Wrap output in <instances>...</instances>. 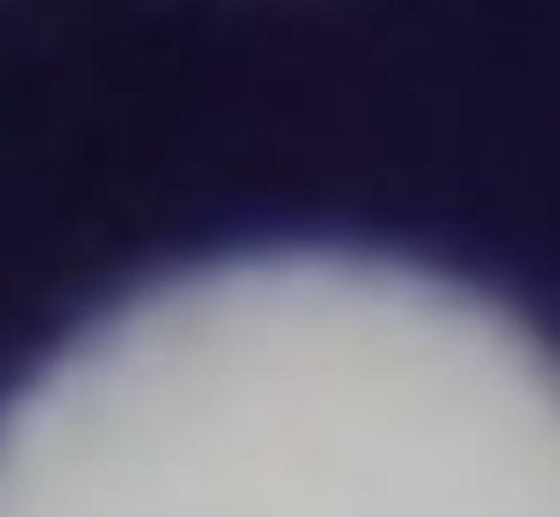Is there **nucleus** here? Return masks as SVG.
<instances>
[{
    "mask_svg": "<svg viewBox=\"0 0 560 517\" xmlns=\"http://www.w3.org/2000/svg\"><path fill=\"white\" fill-rule=\"evenodd\" d=\"M0 517H560V348L397 256L191 262L8 390Z\"/></svg>",
    "mask_w": 560,
    "mask_h": 517,
    "instance_id": "1",
    "label": "nucleus"
}]
</instances>
